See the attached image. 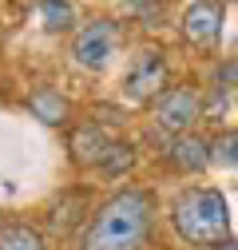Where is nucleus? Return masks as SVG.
<instances>
[{
	"mask_svg": "<svg viewBox=\"0 0 238 250\" xmlns=\"http://www.w3.org/2000/svg\"><path fill=\"white\" fill-rule=\"evenodd\" d=\"M151 230V199L143 191L111 195L87 223L79 250H139Z\"/></svg>",
	"mask_w": 238,
	"mask_h": 250,
	"instance_id": "obj_1",
	"label": "nucleus"
},
{
	"mask_svg": "<svg viewBox=\"0 0 238 250\" xmlns=\"http://www.w3.org/2000/svg\"><path fill=\"white\" fill-rule=\"evenodd\" d=\"M171 223L183 242L195 246H218L230 234V207L211 187H191L171 203Z\"/></svg>",
	"mask_w": 238,
	"mask_h": 250,
	"instance_id": "obj_2",
	"label": "nucleus"
},
{
	"mask_svg": "<svg viewBox=\"0 0 238 250\" xmlns=\"http://www.w3.org/2000/svg\"><path fill=\"white\" fill-rule=\"evenodd\" d=\"M167 87V60L163 52H139L127 72H123V96L131 104H147V100H159Z\"/></svg>",
	"mask_w": 238,
	"mask_h": 250,
	"instance_id": "obj_3",
	"label": "nucleus"
},
{
	"mask_svg": "<svg viewBox=\"0 0 238 250\" xmlns=\"http://www.w3.org/2000/svg\"><path fill=\"white\" fill-rule=\"evenodd\" d=\"M115 24L111 20H87L76 40H72V56H76V64L87 68V72H99L107 68V60L115 56Z\"/></svg>",
	"mask_w": 238,
	"mask_h": 250,
	"instance_id": "obj_4",
	"label": "nucleus"
},
{
	"mask_svg": "<svg viewBox=\"0 0 238 250\" xmlns=\"http://www.w3.org/2000/svg\"><path fill=\"white\" fill-rule=\"evenodd\" d=\"M202 111V100L195 96L191 87H171L159 96V107H155V119H159V127L163 131H175V135H187L191 131V123L198 119Z\"/></svg>",
	"mask_w": 238,
	"mask_h": 250,
	"instance_id": "obj_5",
	"label": "nucleus"
},
{
	"mask_svg": "<svg viewBox=\"0 0 238 250\" xmlns=\"http://www.w3.org/2000/svg\"><path fill=\"white\" fill-rule=\"evenodd\" d=\"M218 32H222V12H218L215 0H198V4H191V8L183 12V36H187L191 44L211 48V44L218 40Z\"/></svg>",
	"mask_w": 238,
	"mask_h": 250,
	"instance_id": "obj_6",
	"label": "nucleus"
},
{
	"mask_svg": "<svg viewBox=\"0 0 238 250\" xmlns=\"http://www.w3.org/2000/svg\"><path fill=\"white\" fill-rule=\"evenodd\" d=\"M171 159L183 167V171H202L206 163H215V155H211V147H206L198 135H175V143H171Z\"/></svg>",
	"mask_w": 238,
	"mask_h": 250,
	"instance_id": "obj_7",
	"label": "nucleus"
},
{
	"mask_svg": "<svg viewBox=\"0 0 238 250\" xmlns=\"http://www.w3.org/2000/svg\"><path fill=\"white\" fill-rule=\"evenodd\" d=\"M72 20H76L72 0H40V24L48 32H64V28H72Z\"/></svg>",
	"mask_w": 238,
	"mask_h": 250,
	"instance_id": "obj_8",
	"label": "nucleus"
},
{
	"mask_svg": "<svg viewBox=\"0 0 238 250\" xmlns=\"http://www.w3.org/2000/svg\"><path fill=\"white\" fill-rule=\"evenodd\" d=\"M32 111H36V115H40L44 123H60V119L68 115V104L60 100L52 87H40L36 96H32Z\"/></svg>",
	"mask_w": 238,
	"mask_h": 250,
	"instance_id": "obj_9",
	"label": "nucleus"
},
{
	"mask_svg": "<svg viewBox=\"0 0 238 250\" xmlns=\"http://www.w3.org/2000/svg\"><path fill=\"white\" fill-rule=\"evenodd\" d=\"M0 250H44V242L32 227H4L0 230Z\"/></svg>",
	"mask_w": 238,
	"mask_h": 250,
	"instance_id": "obj_10",
	"label": "nucleus"
},
{
	"mask_svg": "<svg viewBox=\"0 0 238 250\" xmlns=\"http://www.w3.org/2000/svg\"><path fill=\"white\" fill-rule=\"evenodd\" d=\"M211 155H215V163H218V167H238V131L218 135L215 147H211Z\"/></svg>",
	"mask_w": 238,
	"mask_h": 250,
	"instance_id": "obj_11",
	"label": "nucleus"
},
{
	"mask_svg": "<svg viewBox=\"0 0 238 250\" xmlns=\"http://www.w3.org/2000/svg\"><path fill=\"white\" fill-rule=\"evenodd\" d=\"M215 250H238V238H226V242H218Z\"/></svg>",
	"mask_w": 238,
	"mask_h": 250,
	"instance_id": "obj_12",
	"label": "nucleus"
},
{
	"mask_svg": "<svg viewBox=\"0 0 238 250\" xmlns=\"http://www.w3.org/2000/svg\"><path fill=\"white\" fill-rule=\"evenodd\" d=\"M0 230H4V227H0Z\"/></svg>",
	"mask_w": 238,
	"mask_h": 250,
	"instance_id": "obj_13",
	"label": "nucleus"
}]
</instances>
